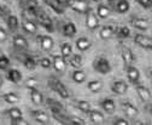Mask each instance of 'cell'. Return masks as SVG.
Instances as JSON below:
<instances>
[{
  "label": "cell",
  "mask_w": 152,
  "mask_h": 125,
  "mask_svg": "<svg viewBox=\"0 0 152 125\" xmlns=\"http://www.w3.org/2000/svg\"><path fill=\"white\" fill-rule=\"evenodd\" d=\"M107 1H111L112 3V1H116V0H107Z\"/></svg>",
  "instance_id": "obj_49"
},
{
  "label": "cell",
  "mask_w": 152,
  "mask_h": 125,
  "mask_svg": "<svg viewBox=\"0 0 152 125\" xmlns=\"http://www.w3.org/2000/svg\"><path fill=\"white\" fill-rule=\"evenodd\" d=\"M35 17H36L37 20H39L40 24H41L44 28H46L48 32H53V23H52V20H51V17H50L45 11L37 9Z\"/></svg>",
  "instance_id": "obj_4"
},
{
  "label": "cell",
  "mask_w": 152,
  "mask_h": 125,
  "mask_svg": "<svg viewBox=\"0 0 152 125\" xmlns=\"http://www.w3.org/2000/svg\"><path fill=\"white\" fill-rule=\"evenodd\" d=\"M40 45H41L44 51H50V50L53 49L54 41L50 35H41L40 37Z\"/></svg>",
  "instance_id": "obj_20"
},
{
  "label": "cell",
  "mask_w": 152,
  "mask_h": 125,
  "mask_svg": "<svg viewBox=\"0 0 152 125\" xmlns=\"http://www.w3.org/2000/svg\"><path fill=\"white\" fill-rule=\"evenodd\" d=\"M12 43H13V46L20 49V50H26L28 49V41L26 40L24 37H22L21 34H16L15 37L12 38Z\"/></svg>",
  "instance_id": "obj_16"
},
{
  "label": "cell",
  "mask_w": 152,
  "mask_h": 125,
  "mask_svg": "<svg viewBox=\"0 0 152 125\" xmlns=\"http://www.w3.org/2000/svg\"><path fill=\"white\" fill-rule=\"evenodd\" d=\"M61 55L65 60H69V57L72 55V46L69 43H63L61 45Z\"/></svg>",
  "instance_id": "obj_30"
},
{
  "label": "cell",
  "mask_w": 152,
  "mask_h": 125,
  "mask_svg": "<svg viewBox=\"0 0 152 125\" xmlns=\"http://www.w3.org/2000/svg\"><path fill=\"white\" fill-rule=\"evenodd\" d=\"M112 35H113V28L110 27V26L103 27V28L100 29V32H99V37H100V39H103V40L110 39Z\"/></svg>",
  "instance_id": "obj_29"
},
{
  "label": "cell",
  "mask_w": 152,
  "mask_h": 125,
  "mask_svg": "<svg viewBox=\"0 0 152 125\" xmlns=\"http://www.w3.org/2000/svg\"><path fill=\"white\" fill-rule=\"evenodd\" d=\"M135 90H137L138 96L141 98V101H144V102H148V101H151V98H152V94H151V91L148 90L146 86H144V85H137Z\"/></svg>",
  "instance_id": "obj_10"
},
{
  "label": "cell",
  "mask_w": 152,
  "mask_h": 125,
  "mask_svg": "<svg viewBox=\"0 0 152 125\" xmlns=\"http://www.w3.org/2000/svg\"><path fill=\"white\" fill-rule=\"evenodd\" d=\"M151 11H152V6H151Z\"/></svg>",
  "instance_id": "obj_52"
},
{
  "label": "cell",
  "mask_w": 152,
  "mask_h": 125,
  "mask_svg": "<svg viewBox=\"0 0 152 125\" xmlns=\"http://www.w3.org/2000/svg\"><path fill=\"white\" fill-rule=\"evenodd\" d=\"M68 61H69V64L75 69H77L82 66V56L79 55V53L77 55H71Z\"/></svg>",
  "instance_id": "obj_27"
},
{
  "label": "cell",
  "mask_w": 152,
  "mask_h": 125,
  "mask_svg": "<svg viewBox=\"0 0 152 125\" xmlns=\"http://www.w3.org/2000/svg\"><path fill=\"white\" fill-rule=\"evenodd\" d=\"M97 13H98V16L100 17V18H106V17H109V15H110V9L106 5L100 4L97 7Z\"/></svg>",
  "instance_id": "obj_35"
},
{
  "label": "cell",
  "mask_w": 152,
  "mask_h": 125,
  "mask_svg": "<svg viewBox=\"0 0 152 125\" xmlns=\"http://www.w3.org/2000/svg\"><path fill=\"white\" fill-rule=\"evenodd\" d=\"M72 80L76 83V84H82L85 80H86V73H85V70L82 69H75L74 72H72V75H71Z\"/></svg>",
  "instance_id": "obj_23"
},
{
  "label": "cell",
  "mask_w": 152,
  "mask_h": 125,
  "mask_svg": "<svg viewBox=\"0 0 152 125\" xmlns=\"http://www.w3.org/2000/svg\"><path fill=\"white\" fill-rule=\"evenodd\" d=\"M23 64L28 70H35V68H36V61L29 56L23 60Z\"/></svg>",
  "instance_id": "obj_36"
},
{
  "label": "cell",
  "mask_w": 152,
  "mask_h": 125,
  "mask_svg": "<svg viewBox=\"0 0 152 125\" xmlns=\"http://www.w3.org/2000/svg\"><path fill=\"white\" fill-rule=\"evenodd\" d=\"M137 1L144 9H151V6H152V0H137Z\"/></svg>",
  "instance_id": "obj_41"
},
{
  "label": "cell",
  "mask_w": 152,
  "mask_h": 125,
  "mask_svg": "<svg viewBox=\"0 0 152 125\" xmlns=\"http://www.w3.org/2000/svg\"><path fill=\"white\" fill-rule=\"evenodd\" d=\"M4 15V10H3V7L0 6V16H3Z\"/></svg>",
  "instance_id": "obj_46"
},
{
  "label": "cell",
  "mask_w": 152,
  "mask_h": 125,
  "mask_svg": "<svg viewBox=\"0 0 152 125\" xmlns=\"http://www.w3.org/2000/svg\"><path fill=\"white\" fill-rule=\"evenodd\" d=\"M69 124H79V125H86V121L80 118H69Z\"/></svg>",
  "instance_id": "obj_42"
},
{
  "label": "cell",
  "mask_w": 152,
  "mask_h": 125,
  "mask_svg": "<svg viewBox=\"0 0 152 125\" xmlns=\"http://www.w3.org/2000/svg\"><path fill=\"white\" fill-rule=\"evenodd\" d=\"M122 109L128 118H135L139 113L138 109L130 102H122Z\"/></svg>",
  "instance_id": "obj_14"
},
{
  "label": "cell",
  "mask_w": 152,
  "mask_h": 125,
  "mask_svg": "<svg viewBox=\"0 0 152 125\" xmlns=\"http://www.w3.org/2000/svg\"><path fill=\"white\" fill-rule=\"evenodd\" d=\"M88 115H89V119L93 124H103L105 121V118H104V114L100 112V111H97V109H91L88 112Z\"/></svg>",
  "instance_id": "obj_15"
},
{
  "label": "cell",
  "mask_w": 152,
  "mask_h": 125,
  "mask_svg": "<svg viewBox=\"0 0 152 125\" xmlns=\"http://www.w3.org/2000/svg\"><path fill=\"white\" fill-rule=\"evenodd\" d=\"M151 51H152V49H151Z\"/></svg>",
  "instance_id": "obj_53"
},
{
  "label": "cell",
  "mask_w": 152,
  "mask_h": 125,
  "mask_svg": "<svg viewBox=\"0 0 152 125\" xmlns=\"http://www.w3.org/2000/svg\"><path fill=\"white\" fill-rule=\"evenodd\" d=\"M47 83H48V86L52 89V90H53L56 94L59 95V97H62V98H69V97H70L69 90H68L66 86H65L59 79H57V78H54V77H51Z\"/></svg>",
  "instance_id": "obj_1"
},
{
  "label": "cell",
  "mask_w": 152,
  "mask_h": 125,
  "mask_svg": "<svg viewBox=\"0 0 152 125\" xmlns=\"http://www.w3.org/2000/svg\"><path fill=\"white\" fill-rule=\"evenodd\" d=\"M93 1H100V0H93Z\"/></svg>",
  "instance_id": "obj_50"
},
{
  "label": "cell",
  "mask_w": 152,
  "mask_h": 125,
  "mask_svg": "<svg viewBox=\"0 0 152 125\" xmlns=\"http://www.w3.org/2000/svg\"><path fill=\"white\" fill-rule=\"evenodd\" d=\"M1 85H3V79L0 78V86H1Z\"/></svg>",
  "instance_id": "obj_48"
},
{
  "label": "cell",
  "mask_w": 152,
  "mask_h": 125,
  "mask_svg": "<svg viewBox=\"0 0 152 125\" xmlns=\"http://www.w3.org/2000/svg\"><path fill=\"white\" fill-rule=\"evenodd\" d=\"M93 68L96 72L100 74H107L111 72V63L106 57L100 56V57H97L96 61L93 62Z\"/></svg>",
  "instance_id": "obj_2"
},
{
  "label": "cell",
  "mask_w": 152,
  "mask_h": 125,
  "mask_svg": "<svg viewBox=\"0 0 152 125\" xmlns=\"http://www.w3.org/2000/svg\"><path fill=\"white\" fill-rule=\"evenodd\" d=\"M6 39H7V33H6V30H5L4 28L0 27V43L6 41Z\"/></svg>",
  "instance_id": "obj_43"
},
{
  "label": "cell",
  "mask_w": 152,
  "mask_h": 125,
  "mask_svg": "<svg viewBox=\"0 0 152 125\" xmlns=\"http://www.w3.org/2000/svg\"><path fill=\"white\" fill-rule=\"evenodd\" d=\"M7 28L11 30V32H16L18 29V27H20V21H18V17L15 16V15H10L7 17Z\"/></svg>",
  "instance_id": "obj_22"
},
{
  "label": "cell",
  "mask_w": 152,
  "mask_h": 125,
  "mask_svg": "<svg viewBox=\"0 0 152 125\" xmlns=\"http://www.w3.org/2000/svg\"><path fill=\"white\" fill-rule=\"evenodd\" d=\"M64 4L76 12L85 13L89 10V5L86 0H65Z\"/></svg>",
  "instance_id": "obj_3"
},
{
  "label": "cell",
  "mask_w": 152,
  "mask_h": 125,
  "mask_svg": "<svg viewBox=\"0 0 152 125\" xmlns=\"http://www.w3.org/2000/svg\"><path fill=\"white\" fill-rule=\"evenodd\" d=\"M134 41L139 46H141L145 50H151L152 49V38L146 37L144 34H135L134 35Z\"/></svg>",
  "instance_id": "obj_7"
},
{
  "label": "cell",
  "mask_w": 152,
  "mask_h": 125,
  "mask_svg": "<svg viewBox=\"0 0 152 125\" xmlns=\"http://www.w3.org/2000/svg\"><path fill=\"white\" fill-rule=\"evenodd\" d=\"M130 9V5H129V1L128 0H118L117 1V5H116V10L118 13H127Z\"/></svg>",
  "instance_id": "obj_32"
},
{
  "label": "cell",
  "mask_w": 152,
  "mask_h": 125,
  "mask_svg": "<svg viewBox=\"0 0 152 125\" xmlns=\"http://www.w3.org/2000/svg\"><path fill=\"white\" fill-rule=\"evenodd\" d=\"M13 124H16V125H28L29 123H28L27 120H24L23 118H20V119L13 120Z\"/></svg>",
  "instance_id": "obj_45"
},
{
  "label": "cell",
  "mask_w": 152,
  "mask_h": 125,
  "mask_svg": "<svg viewBox=\"0 0 152 125\" xmlns=\"http://www.w3.org/2000/svg\"><path fill=\"white\" fill-rule=\"evenodd\" d=\"M86 27L89 30H96L99 27V21L96 12L92 11L91 9L86 12Z\"/></svg>",
  "instance_id": "obj_5"
},
{
  "label": "cell",
  "mask_w": 152,
  "mask_h": 125,
  "mask_svg": "<svg viewBox=\"0 0 152 125\" xmlns=\"http://www.w3.org/2000/svg\"><path fill=\"white\" fill-rule=\"evenodd\" d=\"M46 4L57 13L63 15L64 13V3L61 0H45Z\"/></svg>",
  "instance_id": "obj_12"
},
{
  "label": "cell",
  "mask_w": 152,
  "mask_h": 125,
  "mask_svg": "<svg viewBox=\"0 0 152 125\" xmlns=\"http://www.w3.org/2000/svg\"><path fill=\"white\" fill-rule=\"evenodd\" d=\"M132 23H133V26H134L135 28H138L140 30H147L148 27H150L148 22L146 20H144V18H134L132 21Z\"/></svg>",
  "instance_id": "obj_33"
},
{
  "label": "cell",
  "mask_w": 152,
  "mask_h": 125,
  "mask_svg": "<svg viewBox=\"0 0 152 125\" xmlns=\"http://www.w3.org/2000/svg\"><path fill=\"white\" fill-rule=\"evenodd\" d=\"M113 124L115 125H128V121L123 118H117L115 121H113Z\"/></svg>",
  "instance_id": "obj_44"
},
{
  "label": "cell",
  "mask_w": 152,
  "mask_h": 125,
  "mask_svg": "<svg viewBox=\"0 0 152 125\" xmlns=\"http://www.w3.org/2000/svg\"><path fill=\"white\" fill-rule=\"evenodd\" d=\"M150 78H151V81H152V70H150Z\"/></svg>",
  "instance_id": "obj_47"
},
{
  "label": "cell",
  "mask_w": 152,
  "mask_h": 125,
  "mask_svg": "<svg viewBox=\"0 0 152 125\" xmlns=\"http://www.w3.org/2000/svg\"><path fill=\"white\" fill-rule=\"evenodd\" d=\"M121 56H122V60L124 62L126 66H129L132 64V62L134 61V55H133V51L129 49V47H123L122 51H121Z\"/></svg>",
  "instance_id": "obj_19"
},
{
  "label": "cell",
  "mask_w": 152,
  "mask_h": 125,
  "mask_svg": "<svg viewBox=\"0 0 152 125\" xmlns=\"http://www.w3.org/2000/svg\"><path fill=\"white\" fill-rule=\"evenodd\" d=\"M151 114H152V108H151Z\"/></svg>",
  "instance_id": "obj_51"
},
{
  "label": "cell",
  "mask_w": 152,
  "mask_h": 125,
  "mask_svg": "<svg viewBox=\"0 0 152 125\" xmlns=\"http://www.w3.org/2000/svg\"><path fill=\"white\" fill-rule=\"evenodd\" d=\"M9 64H10L9 57H6L5 55H0V69H6Z\"/></svg>",
  "instance_id": "obj_39"
},
{
  "label": "cell",
  "mask_w": 152,
  "mask_h": 125,
  "mask_svg": "<svg viewBox=\"0 0 152 125\" xmlns=\"http://www.w3.org/2000/svg\"><path fill=\"white\" fill-rule=\"evenodd\" d=\"M36 85H37V80H36L35 78H28L27 81H26V86H27L28 89H30V87H36Z\"/></svg>",
  "instance_id": "obj_40"
},
{
  "label": "cell",
  "mask_w": 152,
  "mask_h": 125,
  "mask_svg": "<svg viewBox=\"0 0 152 125\" xmlns=\"http://www.w3.org/2000/svg\"><path fill=\"white\" fill-rule=\"evenodd\" d=\"M91 45H92V43L85 37L79 38L77 40H76V47H77L80 51H87L91 47Z\"/></svg>",
  "instance_id": "obj_25"
},
{
  "label": "cell",
  "mask_w": 152,
  "mask_h": 125,
  "mask_svg": "<svg viewBox=\"0 0 152 125\" xmlns=\"http://www.w3.org/2000/svg\"><path fill=\"white\" fill-rule=\"evenodd\" d=\"M30 100L31 102L35 104V106H40L42 102H44V97H42V94L37 90L36 87H30Z\"/></svg>",
  "instance_id": "obj_17"
},
{
  "label": "cell",
  "mask_w": 152,
  "mask_h": 125,
  "mask_svg": "<svg viewBox=\"0 0 152 125\" xmlns=\"http://www.w3.org/2000/svg\"><path fill=\"white\" fill-rule=\"evenodd\" d=\"M22 73L16 68H11L7 70V79L13 84H20L22 81Z\"/></svg>",
  "instance_id": "obj_13"
},
{
  "label": "cell",
  "mask_w": 152,
  "mask_h": 125,
  "mask_svg": "<svg viewBox=\"0 0 152 125\" xmlns=\"http://www.w3.org/2000/svg\"><path fill=\"white\" fill-rule=\"evenodd\" d=\"M76 33H77V29H76L75 23L68 22V23L64 24V27H63V34L65 35V37L72 38V37H75V35H76Z\"/></svg>",
  "instance_id": "obj_21"
},
{
  "label": "cell",
  "mask_w": 152,
  "mask_h": 125,
  "mask_svg": "<svg viewBox=\"0 0 152 125\" xmlns=\"http://www.w3.org/2000/svg\"><path fill=\"white\" fill-rule=\"evenodd\" d=\"M39 64L44 69H50L52 67V60L50 57H42L39 60Z\"/></svg>",
  "instance_id": "obj_37"
},
{
  "label": "cell",
  "mask_w": 152,
  "mask_h": 125,
  "mask_svg": "<svg viewBox=\"0 0 152 125\" xmlns=\"http://www.w3.org/2000/svg\"><path fill=\"white\" fill-rule=\"evenodd\" d=\"M75 104L76 107L83 113L88 114V112L92 109V107H91V103L88 101H85V100H80V101H75Z\"/></svg>",
  "instance_id": "obj_31"
},
{
  "label": "cell",
  "mask_w": 152,
  "mask_h": 125,
  "mask_svg": "<svg viewBox=\"0 0 152 125\" xmlns=\"http://www.w3.org/2000/svg\"><path fill=\"white\" fill-rule=\"evenodd\" d=\"M87 87H88V90L91 92L96 94V92H99L103 89V83L100 80H91V81H88Z\"/></svg>",
  "instance_id": "obj_26"
},
{
  "label": "cell",
  "mask_w": 152,
  "mask_h": 125,
  "mask_svg": "<svg viewBox=\"0 0 152 125\" xmlns=\"http://www.w3.org/2000/svg\"><path fill=\"white\" fill-rule=\"evenodd\" d=\"M127 77H128V79H129V81L130 83H133V84H137L138 81H139V79H140V72H139V69L137 68V67H134V66H127Z\"/></svg>",
  "instance_id": "obj_9"
},
{
  "label": "cell",
  "mask_w": 152,
  "mask_h": 125,
  "mask_svg": "<svg viewBox=\"0 0 152 125\" xmlns=\"http://www.w3.org/2000/svg\"><path fill=\"white\" fill-rule=\"evenodd\" d=\"M31 115L34 117V119L37 121V123H40V124H46L50 121V115L44 112V111H40V109H36V111H33L31 112Z\"/></svg>",
  "instance_id": "obj_18"
},
{
  "label": "cell",
  "mask_w": 152,
  "mask_h": 125,
  "mask_svg": "<svg viewBox=\"0 0 152 125\" xmlns=\"http://www.w3.org/2000/svg\"><path fill=\"white\" fill-rule=\"evenodd\" d=\"M117 34H118V37L121 38V39H126V38H128L129 35H130V30H129V28L128 27H121V28H118V30H117Z\"/></svg>",
  "instance_id": "obj_38"
},
{
  "label": "cell",
  "mask_w": 152,
  "mask_h": 125,
  "mask_svg": "<svg viewBox=\"0 0 152 125\" xmlns=\"http://www.w3.org/2000/svg\"><path fill=\"white\" fill-rule=\"evenodd\" d=\"M5 113L12 119V120H16V119H20V118H23V112L17 108V107H12V108H9L5 111Z\"/></svg>",
  "instance_id": "obj_24"
},
{
  "label": "cell",
  "mask_w": 152,
  "mask_h": 125,
  "mask_svg": "<svg viewBox=\"0 0 152 125\" xmlns=\"http://www.w3.org/2000/svg\"><path fill=\"white\" fill-rule=\"evenodd\" d=\"M100 107L103 108V111L107 114H112L113 112L116 111V104H115V101L112 98H104L102 102H100Z\"/></svg>",
  "instance_id": "obj_11"
},
{
  "label": "cell",
  "mask_w": 152,
  "mask_h": 125,
  "mask_svg": "<svg viewBox=\"0 0 152 125\" xmlns=\"http://www.w3.org/2000/svg\"><path fill=\"white\" fill-rule=\"evenodd\" d=\"M111 90H112L113 94L122 96V95L127 94V91H128V85H127V83L123 81V80H115V81L112 83V85H111Z\"/></svg>",
  "instance_id": "obj_8"
},
{
  "label": "cell",
  "mask_w": 152,
  "mask_h": 125,
  "mask_svg": "<svg viewBox=\"0 0 152 125\" xmlns=\"http://www.w3.org/2000/svg\"><path fill=\"white\" fill-rule=\"evenodd\" d=\"M22 27H23V29H24L27 33H30V34H34V33H36V30H37L36 23H34V22L30 21V20H24V21L22 22Z\"/></svg>",
  "instance_id": "obj_28"
},
{
  "label": "cell",
  "mask_w": 152,
  "mask_h": 125,
  "mask_svg": "<svg viewBox=\"0 0 152 125\" xmlns=\"http://www.w3.org/2000/svg\"><path fill=\"white\" fill-rule=\"evenodd\" d=\"M3 98H4L5 102H7L10 104H16L18 101H20V97H18V95L15 94V92H6V94H4Z\"/></svg>",
  "instance_id": "obj_34"
},
{
  "label": "cell",
  "mask_w": 152,
  "mask_h": 125,
  "mask_svg": "<svg viewBox=\"0 0 152 125\" xmlns=\"http://www.w3.org/2000/svg\"><path fill=\"white\" fill-rule=\"evenodd\" d=\"M52 67L58 73H64L66 69V60L61 55H54L52 57Z\"/></svg>",
  "instance_id": "obj_6"
}]
</instances>
